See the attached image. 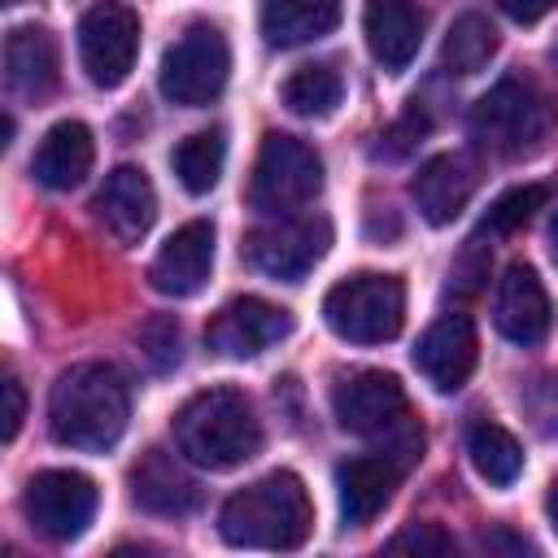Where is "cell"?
I'll return each instance as SVG.
<instances>
[{
  "label": "cell",
  "mask_w": 558,
  "mask_h": 558,
  "mask_svg": "<svg viewBox=\"0 0 558 558\" xmlns=\"http://www.w3.org/2000/svg\"><path fill=\"white\" fill-rule=\"evenodd\" d=\"M131 418V392L118 366L109 362H78L70 366L48 397V432L70 449H113Z\"/></svg>",
  "instance_id": "cell-1"
},
{
  "label": "cell",
  "mask_w": 558,
  "mask_h": 558,
  "mask_svg": "<svg viewBox=\"0 0 558 558\" xmlns=\"http://www.w3.org/2000/svg\"><path fill=\"white\" fill-rule=\"evenodd\" d=\"M218 532L240 549H296L314 532V501L292 471H270L227 497Z\"/></svg>",
  "instance_id": "cell-2"
},
{
  "label": "cell",
  "mask_w": 558,
  "mask_h": 558,
  "mask_svg": "<svg viewBox=\"0 0 558 558\" xmlns=\"http://www.w3.org/2000/svg\"><path fill=\"white\" fill-rule=\"evenodd\" d=\"M174 445L192 466L231 471L262 449V423L240 388H209L174 414Z\"/></svg>",
  "instance_id": "cell-3"
},
{
  "label": "cell",
  "mask_w": 558,
  "mask_h": 558,
  "mask_svg": "<svg viewBox=\"0 0 558 558\" xmlns=\"http://www.w3.org/2000/svg\"><path fill=\"white\" fill-rule=\"evenodd\" d=\"M323 323L349 344H384L405 323V288L397 275L357 270L323 296Z\"/></svg>",
  "instance_id": "cell-4"
},
{
  "label": "cell",
  "mask_w": 558,
  "mask_h": 558,
  "mask_svg": "<svg viewBox=\"0 0 558 558\" xmlns=\"http://www.w3.org/2000/svg\"><path fill=\"white\" fill-rule=\"evenodd\" d=\"M549 105L532 78L506 74L497 78L471 109V135L480 148L497 157H523L545 140Z\"/></svg>",
  "instance_id": "cell-5"
},
{
  "label": "cell",
  "mask_w": 558,
  "mask_h": 558,
  "mask_svg": "<svg viewBox=\"0 0 558 558\" xmlns=\"http://www.w3.org/2000/svg\"><path fill=\"white\" fill-rule=\"evenodd\" d=\"M323 192V157L283 131H270L257 148L253 161V183H248V205L262 214H292L310 205Z\"/></svg>",
  "instance_id": "cell-6"
},
{
  "label": "cell",
  "mask_w": 558,
  "mask_h": 558,
  "mask_svg": "<svg viewBox=\"0 0 558 558\" xmlns=\"http://www.w3.org/2000/svg\"><path fill=\"white\" fill-rule=\"evenodd\" d=\"M423 453V432H405L384 440V449H371L362 458H349L336 466V497H340V519L349 527L371 523L397 493L401 475L410 471V462Z\"/></svg>",
  "instance_id": "cell-7"
},
{
  "label": "cell",
  "mask_w": 558,
  "mask_h": 558,
  "mask_svg": "<svg viewBox=\"0 0 558 558\" xmlns=\"http://www.w3.org/2000/svg\"><path fill=\"white\" fill-rule=\"evenodd\" d=\"M227 74H231V48H227V35L218 26H187L161 57V96L170 105H187V109H201L209 100L222 96L227 87Z\"/></svg>",
  "instance_id": "cell-8"
},
{
  "label": "cell",
  "mask_w": 558,
  "mask_h": 558,
  "mask_svg": "<svg viewBox=\"0 0 558 558\" xmlns=\"http://www.w3.org/2000/svg\"><path fill=\"white\" fill-rule=\"evenodd\" d=\"M331 414L353 436H405L418 423L410 418V401L397 375L388 371H344L331 384Z\"/></svg>",
  "instance_id": "cell-9"
},
{
  "label": "cell",
  "mask_w": 558,
  "mask_h": 558,
  "mask_svg": "<svg viewBox=\"0 0 558 558\" xmlns=\"http://www.w3.org/2000/svg\"><path fill=\"white\" fill-rule=\"evenodd\" d=\"M331 244V222L327 218H314V214H279L275 222L257 227L248 240H244V262L266 275V279H283V283H296L305 279L323 253Z\"/></svg>",
  "instance_id": "cell-10"
},
{
  "label": "cell",
  "mask_w": 558,
  "mask_h": 558,
  "mask_svg": "<svg viewBox=\"0 0 558 558\" xmlns=\"http://www.w3.org/2000/svg\"><path fill=\"white\" fill-rule=\"evenodd\" d=\"M140 17L122 0H96L78 17V61L96 87H118L135 70Z\"/></svg>",
  "instance_id": "cell-11"
},
{
  "label": "cell",
  "mask_w": 558,
  "mask_h": 558,
  "mask_svg": "<svg viewBox=\"0 0 558 558\" xmlns=\"http://www.w3.org/2000/svg\"><path fill=\"white\" fill-rule=\"evenodd\" d=\"M96 484L83 471H39L22 493V514L44 541H78L96 519Z\"/></svg>",
  "instance_id": "cell-12"
},
{
  "label": "cell",
  "mask_w": 558,
  "mask_h": 558,
  "mask_svg": "<svg viewBox=\"0 0 558 558\" xmlns=\"http://www.w3.org/2000/svg\"><path fill=\"white\" fill-rule=\"evenodd\" d=\"M283 336H292V314L283 305L262 301V296L227 301L205 327V344L218 357H257L262 349L279 344Z\"/></svg>",
  "instance_id": "cell-13"
},
{
  "label": "cell",
  "mask_w": 558,
  "mask_h": 558,
  "mask_svg": "<svg viewBox=\"0 0 558 558\" xmlns=\"http://www.w3.org/2000/svg\"><path fill=\"white\" fill-rule=\"evenodd\" d=\"M480 357L475 323L466 314H440L414 344V366L436 392H458Z\"/></svg>",
  "instance_id": "cell-14"
},
{
  "label": "cell",
  "mask_w": 558,
  "mask_h": 558,
  "mask_svg": "<svg viewBox=\"0 0 558 558\" xmlns=\"http://www.w3.org/2000/svg\"><path fill=\"white\" fill-rule=\"evenodd\" d=\"M480 187V161L471 153H436L418 166V174L410 179V196L418 205V214L432 227H449L475 196Z\"/></svg>",
  "instance_id": "cell-15"
},
{
  "label": "cell",
  "mask_w": 558,
  "mask_h": 558,
  "mask_svg": "<svg viewBox=\"0 0 558 558\" xmlns=\"http://www.w3.org/2000/svg\"><path fill=\"white\" fill-rule=\"evenodd\" d=\"M92 209H96V222L118 244L131 248V244H140L148 235V227L157 218V192H153V183H148V174L140 166H118V170L105 174Z\"/></svg>",
  "instance_id": "cell-16"
},
{
  "label": "cell",
  "mask_w": 558,
  "mask_h": 558,
  "mask_svg": "<svg viewBox=\"0 0 558 558\" xmlns=\"http://www.w3.org/2000/svg\"><path fill=\"white\" fill-rule=\"evenodd\" d=\"M214 270V222L196 218L187 227H179L153 257L148 266V283L161 296H196L205 288Z\"/></svg>",
  "instance_id": "cell-17"
},
{
  "label": "cell",
  "mask_w": 558,
  "mask_h": 558,
  "mask_svg": "<svg viewBox=\"0 0 558 558\" xmlns=\"http://www.w3.org/2000/svg\"><path fill=\"white\" fill-rule=\"evenodd\" d=\"M493 323L497 331L510 340V344H541L549 336V323H554V310H549V296H545V283L536 279L532 266L514 262L506 266L501 283H497V301H493Z\"/></svg>",
  "instance_id": "cell-18"
},
{
  "label": "cell",
  "mask_w": 558,
  "mask_h": 558,
  "mask_svg": "<svg viewBox=\"0 0 558 558\" xmlns=\"http://www.w3.org/2000/svg\"><path fill=\"white\" fill-rule=\"evenodd\" d=\"M423 26H427V17L414 0H366V9H362L366 48L392 74L414 61V52L423 44Z\"/></svg>",
  "instance_id": "cell-19"
},
{
  "label": "cell",
  "mask_w": 558,
  "mask_h": 558,
  "mask_svg": "<svg viewBox=\"0 0 558 558\" xmlns=\"http://www.w3.org/2000/svg\"><path fill=\"white\" fill-rule=\"evenodd\" d=\"M4 78L22 100H44L61 78V48L44 26H13L4 39Z\"/></svg>",
  "instance_id": "cell-20"
},
{
  "label": "cell",
  "mask_w": 558,
  "mask_h": 558,
  "mask_svg": "<svg viewBox=\"0 0 558 558\" xmlns=\"http://www.w3.org/2000/svg\"><path fill=\"white\" fill-rule=\"evenodd\" d=\"M92 157H96L92 131L83 122L65 118V122H57V126L44 131V140H39V148L31 157V174L48 192H70V187H78L87 179Z\"/></svg>",
  "instance_id": "cell-21"
},
{
  "label": "cell",
  "mask_w": 558,
  "mask_h": 558,
  "mask_svg": "<svg viewBox=\"0 0 558 558\" xmlns=\"http://www.w3.org/2000/svg\"><path fill=\"white\" fill-rule=\"evenodd\" d=\"M131 497L135 506H144L148 514H187L201 497L196 480L161 449H148L135 466H131Z\"/></svg>",
  "instance_id": "cell-22"
},
{
  "label": "cell",
  "mask_w": 558,
  "mask_h": 558,
  "mask_svg": "<svg viewBox=\"0 0 558 558\" xmlns=\"http://www.w3.org/2000/svg\"><path fill=\"white\" fill-rule=\"evenodd\" d=\"M340 0H262L257 26L266 44L275 48H296L310 39H323L340 26Z\"/></svg>",
  "instance_id": "cell-23"
},
{
  "label": "cell",
  "mask_w": 558,
  "mask_h": 558,
  "mask_svg": "<svg viewBox=\"0 0 558 558\" xmlns=\"http://www.w3.org/2000/svg\"><path fill=\"white\" fill-rule=\"evenodd\" d=\"M466 453H471V466H475L488 484H497V488L514 484L519 471H523V449H519V440H514L501 423H488V418L466 432Z\"/></svg>",
  "instance_id": "cell-24"
},
{
  "label": "cell",
  "mask_w": 558,
  "mask_h": 558,
  "mask_svg": "<svg viewBox=\"0 0 558 558\" xmlns=\"http://www.w3.org/2000/svg\"><path fill=\"white\" fill-rule=\"evenodd\" d=\"M493 52H497V31H493V22L480 17V13H462V17L449 26L445 44H440V65H445L449 74L466 78V74H480V70L493 61Z\"/></svg>",
  "instance_id": "cell-25"
},
{
  "label": "cell",
  "mask_w": 558,
  "mask_h": 558,
  "mask_svg": "<svg viewBox=\"0 0 558 558\" xmlns=\"http://www.w3.org/2000/svg\"><path fill=\"white\" fill-rule=\"evenodd\" d=\"M283 109L296 118H327L340 96H344V78L331 65H301L283 78Z\"/></svg>",
  "instance_id": "cell-26"
},
{
  "label": "cell",
  "mask_w": 558,
  "mask_h": 558,
  "mask_svg": "<svg viewBox=\"0 0 558 558\" xmlns=\"http://www.w3.org/2000/svg\"><path fill=\"white\" fill-rule=\"evenodd\" d=\"M174 174H179V183L192 192V196H205L214 183H218V174H222V161H227V140H222V131L218 126H209V131H196V135H187L179 148H174Z\"/></svg>",
  "instance_id": "cell-27"
},
{
  "label": "cell",
  "mask_w": 558,
  "mask_h": 558,
  "mask_svg": "<svg viewBox=\"0 0 558 558\" xmlns=\"http://www.w3.org/2000/svg\"><path fill=\"white\" fill-rule=\"evenodd\" d=\"M549 201V187L545 183H523V187H510V192H501L497 201H493V209H488V218H484V231H497V235H506V231H519L541 205Z\"/></svg>",
  "instance_id": "cell-28"
},
{
  "label": "cell",
  "mask_w": 558,
  "mask_h": 558,
  "mask_svg": "<svg viewBox=\"0 0 558 558\" xmlns=\"http://www.w3.org/2000/svg\"><path fill=\"white\" fill-rule=\"evenodd\" d=\"M179 344H183V336H179V323H174L170 314H157V318H148V323L140 327V349H144V357L153 362V371L179 366Z\"/></svg>",
  "instance_id": "cell-29"
},
{
  "label": "cell",
  "mask_w": 558,
  "mask_h": 558,
  "mask_svg": "<svg viewBox=\"0 0 558 558\" xmlns=\"http://www.w3.org/2000/svg\"><path fill=\"white\" fill-rule=\"evenodd\" d=\"M392 554H453V536L440 523H410L388 541Z\"/></svg>",
  "instance_id": "cell-30"
},
{
  "label": "cell",
  "mask_w": 558,
  "mask_h": 558,
  "mask_svg": "<svg viewBox=\"0 0 558 558\" xmlns=\"http://www.w3.org/2000/svg\"><path fill=\"white\" fill-rule=\"evenodd\" d=\"M22 418H26V392H22L17 375H4V440L17 436Z\"/></svg>",
  "instance_id": "cell-31"
},
{
  "label": "cell",
  "mask_w": 558,
  "mask_h": 558,
  "mask_svg": "<svg viewBox=\"0 0 558 558\" xmlns=\"http://www.w3.org/2000/svg\"><path fill=\"white\" fill-rule=\"evenodd\" d=\"M493 4L514 22H541L549 9H558V0H493Z\"/></svg>",
  "instance_id": "cell-32"
},
{
  "label": "cell",
  "mask_w": 558,
  "mask_h": 558,
  "mask_svg": "<svg viewBox=\"0 0 558 558\" xmlns=\"http://www.w3.org/2000/svg\"><path fill=\"white\" fill-rule=\"evenodd\" d=\"M545 514H549V527L558 532V480H554L549 493H545Z\"/></svg>",
  "instance_id": "cell-33"
},
{
  "label": "cell",
  "mask_w": 558,
  "mask_h": 558,
  "mask_svg": "<svg viewBox=\"0 0 558 558\" xmlns=\"http://www.w3.org/2000/svg\"><path fill=\"white\" fill-rule=\"evenodd\" d=\"M549 257H554V266H558V214H554V222H549Z\"/></svg>",
  "instance_id": "cell-34"
},
{
  "label": "cell",
  "mask_w": 558,
  "mask_h": 558,
  "mask_svg": "<svg viewBox=\"0 0 558 558\" xmlns=\"http://www.w3.org/2000/svg\"><path fill=\"white\" fill-rule=\"evenodd\" d=\"M4 4H13V0H4Z\"/></svg>",
  "instance_id": "cell-35"
}]
</instances>
